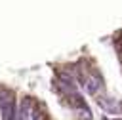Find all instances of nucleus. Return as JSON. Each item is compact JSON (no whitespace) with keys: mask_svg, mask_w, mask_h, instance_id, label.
<instances>
[{"mask_svg":"<svg viewBox=\"0 0 122 120\" xmlns=\"http://www.w3.org/2000/svg\"><path fill=\"white\" fill-rule=\"evenodd\" d=\"M0 112L2 120H19V109L15 107V93L11 90H0Z\"/></svg>","mask_w":122,"mask_h":120,"instance_id":"obj_1","label":"nucleus"},{"mask_svg":"<svg viewBox=\"0 0 122 120\" xmlns=\"http://www.w3.org/2000/svg\"><path fill=\"white\" fill-rule=\"evenodd\" d=\"M78 82H80V84L86 88V91L92 93V95H97V93L101 91V88H103V78H101V74H99L95 69H90L88 72L80 74V76H78Z\"/></svg>","mask_w":122,"mask_h":120,"instance_id":"obj_2","label":"nucleus"},{"mask_svg":"<svg viewBox=\"0 0 122 120\" xmlns=\"http://www.w3.org/2000/svg\"><path fill=\"white\" fill-rule=\"evenodd\" d=\"M40 110L36 109V103L32 97H23L21 105H19V120H38L40 118Z\"/></svg>","mask_w":122,"mask_h":120,"instance_id":"obj_3","label":"nucleus"},{"mask_svg":"<svg viewBox=\"0 0 122 120\" xmlns=\"http://www.w3.org/2000/svg\"><path fill=\"white\" fill-rule=\"evenodd\" d=\"M99 103H101V107H105L107 110L116 112V105H114V101H112L111 97H99Z\"/></svg>","mask_w":122,"mask_h":120,"instance_id":"obj_4","label":"nucleus"},{"mask_svg":"<svg viewBox=\"0 0 122 120\" xmlns=\"http://www.w3.org/2000/svg\"><path fill=\"white\" fill-rule=\"evenodd\" d=\"M38 120H48V116H46V114H40V118H38Z\"/></svg>","mask_w":122,"mask_h":120,"instance_id":"obj_5","label":"nucleus"}]
</instances>
